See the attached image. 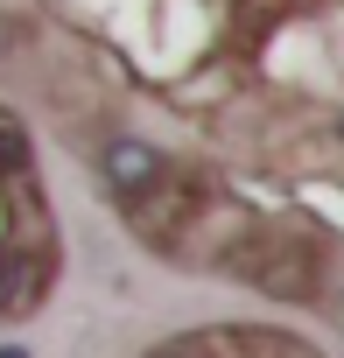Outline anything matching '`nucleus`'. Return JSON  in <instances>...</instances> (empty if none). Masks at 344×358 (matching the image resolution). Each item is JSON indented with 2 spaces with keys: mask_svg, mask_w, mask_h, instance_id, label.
I'll return each mask as SVG.
<instances>
[{
  "mask_svg": "<svg viewBox=\"0 0 344 358\" xmlns=\"http://www.w3.org/2000/svg\"><path fill=\"white\" fill-rule=\"evenodd\" d=\"M260 295H274V302H309L316 288H323V253L316 246H295V239H253V246H239V260H232Z\"/></svg>",
  "mask_w": 344,
  "mask_h": 358,
  "instance_id": "nucleus-1",
  "label": "nucleus"
},
{
  "mask_svg": "<svg viewBox=\"0 0 344 358\" xmlns=\"http://www.w3.org/2000/svg\"><path fill=\"white\" fill-rule=\"evenodd\" d=\"M99 176H106V190H113L127 211H141L148 197H162V183H169V162H162V148H148V141L120 134V141H106V155H99Z\"/></svg>",
  "mask_w": 344,
  "mask_h": 358,
  "instance_id": "nucleus-2",
  "label": "nucleus"
},
{
  "mask_svg": "<svg viewBox=\"0 0 344 358\" xmlns=\"http://www.w3.org/2000/svg\"><path fill=\"white\" fill-rule=\"evenodd\" d=\"M0 358H29V351H22V344H0Z\"/></svg>",
  "mask_w": 344,
  "mask_h": 358,
  "instance_id": "nucleus-5",
  "label": "nucleus"
},
{
  "mask_svg": "<svg viewBox=\"0 0 344 358\" xmlns=\"http://www.w3.org/2000/svg\"><path fill=\"white\" fill-rule=\"evenodd\" d=\"M0 176H15V183L29 190V176H36V148H29V134L0 113Z\"/></svg>",
  "mask_w": 344,
  "mask_h": 358,
  "instance_id": "nucleus-4",
  "label": "nucleus"
},
{
  "mask_svg": "<svg viewBox=\"0 0 344 358\" xmlns=\"http://www.w3.org/2000/svg\"><path fill=\"white\" fill-rule=\"evenodd\" d=\"M57 274V246H0V316H22Z\"/></svg>",
  "mask_w": 344,
  "mask_h": 358,
  "instance_id": "nucleus-3",
  "label": "nucleus"
}]
</instances>
